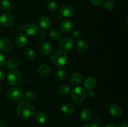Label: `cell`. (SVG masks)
<instances>
[{"label":"cell","instance_id":"11","mask_svg":"<svg viewBox=\"0 0 128 127\" xmlns=\"http://www.w3.org/2000/svg\"><path fill=\"white\" fill-rule=\"evenodd\" d=\"M38 49L40 52L44 55H48L51 53L52 47L51 45L46 41H41L38 44Z\"/></svg>","mask_w":128,"mask_h":127},{"label":"cell","instance_id":"28","mask_svg":"<svg viewBox=\"0 0 128 127\" xmlns=\"http://www.w3.org/2000/svg\"><path fill=\"white\" fill-rule=\"evenodd\" d=\"M70 92V87L67 85H62L58 88V92L61 95H66Z\"/></svg>","mask_w":128,"mask_h":127},{"label":"cell","instance_id":"4","mask_svg":"<svg viewBox=\"0 0 128 127\" xmlns=\"http://www.w3.org/2000/svg\"><path fill=\"white\" fill-rule=\"evenodd\" d=\"M7 94L9 98L14 102H19L22 100L24 97L23 91L18 87L10 88L8 90Z\"/></svg>","mask_w":128,"mask_h":127},{"label":"cell","instance_id":"37","mask_svg":"<svg viewBox=\"0 0 128 127\" xmlns=\"http://www.w3.org/2000/svg\"><path fill=\"white\" fill-rule=\"evenodd\" d=\"M46 35V32L44 30H42L41 32H40V36L41 37H45Z\"/></svg>","mask_w":128,"mask_h":127},{"label":"cell","instance_id":"5","mask_svg":"<svg viewBox=\"0 0 128 127\" xmlns=\"http://www.w3.org/2000/svg\"><path fill=\"white\" fill-rule=\"evenodd\" d=\"M21 75L19 71L16 70H12L8 73L7 75V82L11 85H16L21 81Z\"/></svg>","mask_w":128,"mask_h":127},{"label":"cell","instance_id":"8","mask_svg":"<svg viewBox=\"0 0 128 127\" xmlns=\"http://www.w3.org/2000/svg\"><path fill=\"white\" fill-rule=\"evenodd\" d=\"M14 22V17L10 14H2L0 16V23L4 27H10L12 26Z\"/></svg>","mask_w":128,"mask_h":127},{"label":"cell","instance_id":"36","mask_svg":"<svg viewBox=\"0 0 128 127\" xmlns=\"http://www.w3.org/2000/svg\"><path fill=\"white\" fill-rule=\"evenodd\" d=\"M6 73L4 70L2 69H0V80H3L6 78Z\"/></svg>","mask_w":128,"mask_h":127},{"label":"cell","instance_id":"9","mask_svg":"<svg viewBox=\"0 0 128 127\" xmlns=\"http://www.w3.org/2000/svg\"><path fill=\"white\" fill-rule=\"evenodd\" d=\"M12 49V42L7 38L0 39V51L7 53L10 52Z\"/></svg>","mask_w":128,"mask_h":127},{"label":"cell","instance_id":"17","mask_svg":"<svg viewBox=\"0 0 128 127\" xmlns=\"http://www.w3.org/2000/svg\"><path fill=\"white\" fill-rule=\"evenodd\" d=\"M70 81L74 85H78L82 82V75L80 72H74L71 75Z\"/></svg>","mask_w":128,"mask_h":127},{"label":"cell","instance_id":"38","mask_svg":"<svg viewBox=\"0 0 128 127\" xmlns=\"http://www.w3.org/2000/svg\"><path fill=\"white\" fill-rule=\"evenodd\" d=\"M119 127H128L127 122H122V123H121L120 125H119Z\"/></svg>","mask_w":128,"mask_h":127},{"label":"cell","instance_id":"39","mask_svg":"<svg viewBox=\"0 0 128 127\" xmlns=\"http://www.w3.org/2000/svg\"><path fill=\"white\" fill-rule=\"evenodd\" d=\"M88 96L90 98H92L94 97V92L92 90H89L88 93Z\"/></svg>","mask_w":128,"mask_h":127},{"label":"cell","instance_id":"16","mask_svg":"<svg viewBox=\"0 0 128 127\" xmlns=\"http://www.w3.org/2000/svg\"><path fill=\"white\" fill-rule=\"evenodd\" d=\"M96 80L94 77H88L84 82V85L85 88L88 90H92L96 85Z\"/></svg>","mask_w":128,"mask_h":127},{"label":"cell","instance_id":"23","mask_svg":"<svg viewBox=\"0 0 128 127\" xmlns=\"http://www.w3.org/2000/svg\"><path fill=\"white\" fill-rule=\"evenodd\" d=\"M76 48L80 52H85L88 49V45L87 42L82 40H80L76 42Z\"/></svg>","mask_w":128,"mask_h":127},{"label":"cell","instance_id":"2","mask_svg":"<svg viewBox=\"0 0 128 127\" xmlns=\"http://www.w3.org/2000/svg\"><path fill=\"white\" fill-rule=\"evenodd\" d=\"M51 62L58 67H61L66 65L68 61V55L64 51L57 50L52 54Z\"/></svg>","mask_w":128,"mask_h":127},{"label":"cell","instance_id":"3","mask_svg":"<svg viewBox=\"0 0 128 127\" xmlns=\"http://www.w3.org/2000/svg\"><path fill=\"white\" fill-rule=\"evenodd\" d=\"M71 98L74 102L80 103L86 98V93L81 87H76L71 91Z\"/></svg>","mask_w":128,"mask_h":127},{"label":"cell","instance_id":"41","mask_svg":"<svg viewBox=\"0 0 128 127\" xmlns=\"http://www.w3.org/2000/svg\"><path fill=\"white\" fill-rule=\"evenodd\" d=\"M0 127H6L3 123H1V122H0Z\"/></svg>","mask_w":128,"mask_h":127},{"label":"cell","instance_id":"21","mask_svg":"<svg viewBox=\"0 0 128 127\" xmlns=\"http://www.w3.org/2000/svg\"><path fill=\"white\" fill-rule=\"evenodd\" d=\"M6 67L8 70H14L19 66V61L15 58H11L6 62Z\"/></svg>","mask_w":128,"mask_h":127},{"label":"cell","instance_id":"25","mask_svg":"<svg viewBox=\"0 0 128 127\" xmlns=\"http://www.w3.org/2000/svg\"><path fill=\"white\" fill-rule=\"evenodd\" d=\"M0 6H1V9L3 11H6V12H8V11H11V8H12V5H11V2L8 0H2V1H1Z\"/></svg>","mask_w":128,"mask_h":127},{"label":"cell","instance_id":"27","mask_svg":"<svg viewBox=\"0 0 128 127\" xmlns=\"http://www.w3.org/2000/svg\"><path fill=\"white\" fill-rule=\"evenodd\" d=\"M24 56L25 58L28 60H32L34 58L35 53L34 51L31 48H28L25 49L24 52Z\"/></svg>","mask_w":128,"mask_h":127},{"label":"cell","instance_id":"10","mask_svg":"<svg viewBox=\"0 0 128 127\" xmlns=\"http://www.w3.org/2000/svg\"><path fill=\"white\" fill-rule=\"evenodd\" d=\"M60 12L61 16L63 17H70L74 15V9L71 5L64 4L60 7Z\"/></svg>","mask_w":128,"mask_h":127},{"label":"cell","instance_id":"31","mask_svg":"<svg viewBox=\"0 0 128 127\" xmlns=\"http://www.w3.org/2000/svg\"><path fill=\"white\" fill-rule=\"evenodd\" d=\"M25 97L27 100L30 101H32L35 99L36 98V95H35L34 92H32V91H28L25 93Z\"/></svg>","mask_w":128,"mask_h":127},{"label":"cell","instance_id":"20","mask_svg":"<svg viewBox=\"0 0 128 127\" xmlns=\"http://www.w3.org/2000/svg\"><path fill=\"white\" fill-rule=\"evenodd\" d=\"M80 117L84 122H88L92 117V112L88 108H83L80 113Z\"/></svg>","mask_w":128,"mask_h":127},{"label":"cell","instance_id":"26","mask_svg":"<svg viewBox=\"0 0 128 127\" xmlns=\"http://www.w3.org/2000/svg\"><path fill=\"white\" fill-rule=\"evenodd\" d=\"M47 9L50 12L54 13L56 12L58 9V6L57 3L54 1H50L47 3Z\"/></svg>","mask_w":128,"mask_h":127},{"label":"cell","instance_id":"40","mask_svg":"<svg viewBox=\"0 0 128 127\" xmlns=\"http://www.w3.org/2000/svg\"><path fill=\"white\" fill-rule=\"evenodd\" d=\"M104 127H116L115 125H113V124H109V125H107L105 126Z\"/></svg>","mask_w":128,"mask_h":127},{"label":"cell","instance_id":"35","mask_svg":"<svg viewBox=\"0 0 128 127\" xmlns=\"http://www.w3.org/2000/svg\"><path fill=\"white\" fill-rule=\"evenodd\" d=\"M91 3L96 6H100L104 2V0H90Z\"/></svg>","mask_w":128,"mask_h":127},{"label":"cell","instance_id":"12","mask_svg":"<svg viewBox=\"0 0 128 127\" xmlns=\"http://www.w3.org/2000/svg\"><path fill=\"white\" fill-rule=\"evenodd\" d=\"M15 43L18 47H24L28 43V40L26 35L22 33H19L15 37Z\"/></svg>","mask_w":128,"mask_h":127},{"label":"cell","instance_id":"30","mask_svg":"<svg viewBox=\"0 0 128 127\" xmlns=\"http://www.w3.org/2000/svg\"><path fill=\"white\" fill-rule=\"evenodd\" d=\"M56 77L60 80H64L66 79V77H67V73H66V70L62 68H60L57 71L56 73Z\"/></svg>","mask_w":128,"mask_h":127},{"label":"cell","instance_id":"22","mask_svg":"<svg viewBox=\"0 0 128 127\" xmlns=\"http://www.w3.org/2000/svg\"><path fill=\"white\" fill-rule=\"evenodd\" d=\"M36 120L40 123H44L48 120V115L44 112H39L36 115Z\"/></svg>","mask_w":128,"mask_h":127},{"label":"cell","instance_id":"32","mask_svg":"<svg viewBox=\"0 0 128 127\" xmlns=\"http://www.w3.org/2000/svg\"><path fill=\"white\" fill-rule=\"evenodd\" d=\"M81 37V33L78 31H74L71 34V37L72 39H78Z\"/></svg>","mask_w":128,"mask_h":127},{"label":"cell","instance_id":"33","mask_svg":"<svg viewBox=\"0 0 128 127\" xmlns=\"http://www.w3.org/2000/svg\"><path fill=\"white\" fill-rule=\"evenodd\" d=\"M6 63V58L2 54L0 53V67H2Z\"/></svg>","mask_w":128,"mask_h":127},{"label":"cell","instance_id":"24","mask_svg":"<svg viewBox=\"0 0 128 127\" xmlns=\"http://www.w3.org/2000/svg\"><path fill=\"white\" fill-rule=\"evenodd\" d=\"M49 36H50V38L52 40H55V41H58L61 37V33L60 31L56 28L51 29L49 31Z\"/></svg>","mask_w":128,"mask_h":127},{"label":"cell","instance_id":"18","mask_svg":"<svg viewBox=\"0 0 128 127\" xmlns=\"http://www.w3.org/2000/svg\"><path fill=\"white\" fill-rule=\"evenodd\" d=\"M61 111L64 114L66 115H71L74 112V107L73 105H72L71 103H66L62 105V107H61Z\"/></svg>","mask_w":128,"mask_h":127},{"label":"cell","instance_id":"34","mask_svg":"<svg viewBox=\"0 0 128 127\" xmlns=\"http://www.w3.org/2000/svg\"><path fill=\"white\" fill-rule=\"evenodd\" d=\"M83 127H99L98 125L96 123L93 122H88V123H86L83 126Z\"/></svg>","mask_w":128,"mask_h":127},{"label":"cell","instance_id":"13","mask_svg":"<svg viewBox=\"0 0 128 127\" xmlns=\"http://www.w3.org/2000/svg\"><path fill=\"white\" fill-rule=\"evenodd\" d=\"M73 22L68 19L64 20L63 21H62L61 22V24L60 25V30L62 32H64V33H68V32L72 31V29H73Z\"/></svg>","mask_w":128,"mask_h":127},{"label":"cell","instance_id":"1","mask_svg":"<svg viewBox=\"0 0 128 127\" xmlns=\"http://www.w3.org/2000/svg\"><path fill=\"white\" fill-rule=\"evenodd\" d=\"M16 112L21 118L27 119L34 115L36 113V109L34 106L30 102H22L16 107Z\"/></svg>","mask_w":128,"mask_h":127},{"label":"cell","instance_id":"6","mask_svg":"<svg viewBox=\"0 0 128 127\" xmlns=\"http://www.w3.org/2000/svg\"><path fill=\"white\" fill-rule=\"evenodd\" d=\"M59 46L64 51H71L74 47V41L70 37H64L60 40Z\"/></svg>","mask_w":128,"mask_h":127},{"label":"cell","instance_id":"14","mask_svg":"<svg viewBox=\"0 0 128 127\" xmlns=\"http://www.w3.org/2000/svg\"><path fill=\"white\" fill-rule=\"evenodd\" d=\"M39 25L42 27V29H48L52 25V20L48 16H41L38 20Z\"/></svg>","mask_w":128,"mask_h":127},{"label":"cell","instance_id":"7","mask_svg":"<svg viewBox=\"0 0 128 127\" xmlns=\"http://www.w3.org/2000/svg\"><path fill=\"white\" fill-rule=\"evenodd\" d=\"M25 32L30 36L36 34L39 31V26L36 22H28L24 26Z\"/></svg>","mask_w":128,"mask_h":127},{"label":"cell","instance_id":"19","mask_svg":"<svg viewBox=\"0 0 128 127\" xmlns=\"http://www.w3.org/2000/svg\"><path fill=\"white\" fill-rule=\"evenodd\" d=\"M38 73L43 77H48L51 73V67L46 64L41 65L38 68Z\"/></svg>","mask_w":128,"mask_h":127},{"label":"cell","instance_id":"29","mask_svg":"<svg viewBox=\"0 0 128 127\" xmlns=\"http://www.w3.org/2000/svg\"><path fill=\"white\" fill-rule=\"evenodd\" d=\"M103 7L106 11H113L115 8V4L112 1L109 0V1H106V2L104 3Z\"/></svg>","mask_w":128,"mask_h":127},{"label":"cell","instance_id":"15","mask_svg":"<svg viewBox=\"0 0 128 127\" xmlns=\"http://www.w3.org/2000/svg\"><path fill=\"white\" fill-rule=\"evenodd\" d=\"M110 112L112 116L118 117L122 115V110L119 105L116 104V103H113L110 106Z\"/></svg>","mask_w":128,"mask_h":127}]
</instances>
